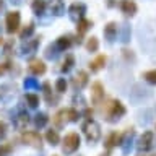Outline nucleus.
Returning a JSON list of instances; mask_svg holds the SVG:
<instances>
[{
  "instance_id": "f257e3e1",
  "label": "nucleus",
  "mask_w": 156,
  "mask_h": 156,
  "mask_svg": "<svg viewBox=\"0 0 156 156\" xmlns=\"http://www.w3.org/2000/svg\"><path fill=\"white\" fill-rule=\"evenodd\" d=\"M102 114H104L107 122H115V120H119L120 117L125 114V106L122 104L120 101H117V99H109L104 104Z\"/></svg>"
},
{
  "instance_id": "f03ea898",
  "label": "nucleus",
  "mask_w": 156,
  "mask_h": 156,
  "mask_svg": "<svg viewBox=\"0 0 156 156\" xmlns=\"http://www.w3.org/2000/svg\"><path fill=\"white\" fill-rule=\"evenodd\" d=\"M83 133H85L86 140L90 141V143H96V141L101 138V127L96 120L88 119L85 124H83Z\"/></svg>"
},
{
  "instance_id": "7ed1b4c3",
  "label": "nucleus",
  "mask_w": 156,
  "mask_h": 156,
  "mask_svg": "<svg viewBox=\"0 0 156 156\" xmlns=\"http://www.w3.org/2000/svg\"><path fill=\"white\" fill-rule=\"evenodd\" d=\"M76 120H78V111H75V109H62L54 115V124L58 129L63 127L67 122H76Z\"/></svg>"
},
{
  "instance_id": "20e7f679",
  "label": "nucleus",
  "mask_w": 156,
  "mask_h": 156,
  "mask_svg": "<svg viewBox=\"0 0 156 156\" xmlns=\"http://www.w3.org/2000/svg\"><path fill=\"white\" fill-rule=\"evenodd\" d=\"M80 148V135L75 133V132H70V133L65 135V138L62 141V151L65 154H72Z\"/></svg>"
},
{
  "instance_id": "39448f33",
  "label": "nucleus",
  "mask_w": 156,
  "mask_h": 156,
  "mask_svg": "<svg viewBox=\"0 0 156 156\" xmlns=\"http://www.w3.org/2000/svg\"><path fill=\"white\" fill-rule=\"evenodd\" d=\"M20 23H21V16H20V12H10L5 18V29L7 33L13 34L20 29Z\"/></svg>"
},
{
  "instance_id": "423d86ee",
  "label": "nucleus",
  "mask_w": 156,
  "mask_h": 156,
  "mask_svg": "<svg viewBox=\"0 0 156 156\" xmlns=\"http://www.w3.org/2000/svg\"><path fill=\"white\" fill-rule=\"evenodd\" d=\"M21 141L24 145L28 146H33V148H41L42 146V138L41 135H39V132H24V133L21 135Z\"/></svg>"
},
{
  "instance_id": "0eeeda50",
  "label": "nucleus",
  "mask_w": 156,
  "mask_h": 156,
  "mask_svg": "<svg viewBox=\"0 0 156 156\" xmlns=\"http://www.w3.org/2000/svg\"><path fill=\"white\" fill-rule=\"evenodd\" d=\"M68 13H70V18L73 20L75 23H78L81 18H85V13H86V5L81 3V2H75L70 5L68 8Z\"/></svg>"
},
{
  "instance_id": "6e6552de",
  "label": "nucleus",
  "mask_w": 156,
  "mask_h": 156,
  "mask_svg": "<svg viewBox=\"0 0 156 156\" xmlns=\"http://www.w3.org/2000/svg\"><path fill=\"white\" fill-rule=\"evenodd\" d=\"M153 140H154L153 132H145V133L140 136L138 143H136V150H138L140 153H145V151L151 150L153 148Z\"/></svg>"
},
{
  "instance_id": "1a4fd4ad",
  "label": "nucleus",
  "mask_w": 156,
  "mask_h": 156,
  "mask_svg": "<svg viewBox=\"0 0 156 156\" xmlns=\"http://www.w3.org/2000/svg\"><path fill=\"white\" fill-rule=\"evenodd\" d=\"M104 101V86L99 81H94L91 86V102L94 106H99Z\"/></svg>"
},
{
  "instance_id": "9d476101",
  "label": "nucleus",
  "mask_w": 156,
  "mask_h": 156,
  "mask_svg": "<svg viewBox=\"0 0 156 156\" xmlns=\"http://www.w3.org/2000/svg\"><path fill=\"white\" fill-rule=\"evenodd\" d=\"M133 135H135L133 129H129V130H125L124 136H120L119 145H120V148H122V151H124L125 154L129 153L130 148H132V141H133Z\"/></svg>"
},
{
  "instance_id": "9b49d317",
  "label": "nucleus",
  "mask_w": 156,
  "mask_h": 156,
  "mask_svg": "<svg viewBox=\"0 0 156 156\" xmlns=\"http://www.w3.org/2000/svg\"><path fill=\"white\" fill-rule=\"evenodd\" d=\"M91 26H93V23L90 21V20H86V18H81L80 21L76 23V42H78V44L83 41V39H81L83 34H85Z\"/></svg>"
},
{
  "instance_id": "f8f14e48",
  "label": "nucleus",
  "mask_w": 156,
  "mask_h": 156,
  "mask_svg": "<svg viewBox=\"0 0 156 156\" xmlns=\"http://www.w3.org/2000/svg\"><path fill=\"white\" fill-rule=\"evenodd\" d=\"M28 70L31 72L33 75H44V73H46V63L42 60H39V58H34V60L29 62Z\"/></svg>"
},
{
  "instance_id": "ddd939ff",
  "label": "nucleus",
  "mask_w": 156,
  "mask_h": 156,
  "mask_svg": "<svg viewBox=\"0 0 156 156\" xmlns=\"http://www.w3.org/2000/svg\"><path fill=\"white\" fill-rule=\"evenodd\" d=\"M41 42V37H36V39H26V42L23 44L21 51H23V55H28V54H34L36 49Z\"/></svg>"
},
{
  "instance_id": "4468645a",
  "label": "nucleus",
  "mask_w": 156,
  "mask_h": 156,
  "mask_svg": "<svg viewBox=\"0 0 156 156\" xmlns=\"http://www.w3.org/2000/svg\"><path fill=\"white\" fill-rule=\"evenodd\" d=\"M49 10H51L52 15L60 16L65 12V3H63V0H51L49 2Z\"/></svg>"
},
{
  "instance_id": "2eb2a0df",
  "label": "nucleus",
  "mask_w": 156,
  "mask_h": 156,
  "mask_svg": "<svg viewBox=\"0 0 156 156\" xmlns=\"http://www.w3.org/2000/svg\"><path fill=\"white\" fill-rule=\"evenodd\" d=\"M120 10L124 12V15L127 16H133L136 13V3L133 0H122L120 2Z\"/></svg>"
},
{
  "instance_id": "dca6fc26",
  "label": "nucleus",
  "mask_w": 156,
  "mask_h": 156,
  "mask_svg": "<svg viewBox=\"0 0 156 156\" xmlns=\"http://www.w3.org/2000/svg\"><path fill=\"white\" fill-rule=\"evenodd\" d=\"M70 46H72L70 36H60L55 41V44H54V47H55L57 52H65L67 49H70Z\"/></svg>"
},
{
  "instance_id": "f3484780",
  "label": "nucleus",
  "mask_w": 156,
  "mask_h": 156,
  "mask_svg": "<svg viewBox=\"0 0 156 156\" xmlns=\"http://www.w3.org/2000/svg\"><path fill=\"white\" fill-rule=\"evenodd\" d=\"M86 85H88V73L80 70L75 75V78H73V86H75L76 90H83Z\"/></svg>"
},
{
  "instance_id": "a211bd4d",
  "label": "nucleus",
  "mask_w": 156,
  "mask_h": 156,
  "mask_svg": "<svg viewBox=\"0 0 156 156\" xmlns=\"http://www.w3.org/2000/svg\"><path fill=\"white\" fill-rule=\"evenodd\" d=\"M117 23H114V21H111V23H107L106 26H104V36H106V39L109 42H112L115 39V36H117Z\"/></svg>"
},
{
  "instance_id": "6ab92c4d",
  "label": "nucleus",
  "mask_w": 156,
  "mask_h": 156,
  "mask_svg": "<svg viewBox=\"0 0 156 156\" xmlns=\"http://www.w3.org/2000/svg\"><path fill=\"white\" fill-rule=\"evenodd\" d=\"M28 124H29V115H28V112H20V114L15 117V127H16L18 130L26 129Z\"/></svg>"
},
{
  "instance_id": "aec40b11",
  "label": "nucleus",
  "mask_w": 156,
  "mask_h": 156,
  "mask_svg": "<svg viewBox=\"0 0 156 156\" xmlns=\"http://www.w3.org/2000/svg\"><path fill=\"white\" fill-rule=\"evenodd\" d=\"M44 98H46V101L49 102L51 106H55L58 102V98L57 96H52V91H51V85L49 83H44Z\"/></svg>"
},
{
  "instance_id": "412c9836",
  "label": "nucleus",
  "mask_w": 156,
  "mask_h": 156,
  "mask_svg": "<svg viewBox=\"0 0 156 156\" xmlns=\"http://www.w3.org/2000/svg\"><path fill=\"white\" fill-rule=\"evenodd\" d=\"M104 65H106V55H98L94 60L90 63V68H91V72L96 73V72H99Z\"/></svg>"
},
{
  "instance_id": "4be33fe9",
  "label": "nucleus",
  "mask_w": 156,
  "mask_h": 156,
  "mask_svg": "<svg viewBox=\"0 0 156 156\" xmlns=\"http://www.w3.org/2000/svg\"><path fill=\"white\" fill-rule=\"evenodd\" d=\"M119 141H120V135L117 133V132H112V133H109V136L106 138V148L112 150L115 145H119Z\"/></svg>"
},
{
  "instance_id": "5701e85b",
  "label": "nucleus",
  "mask_w": 156,
  "mask_h": 156,
  "mask_svg": "<svg viewBox=\"0 0 156 156\" xmlns=\"http://www.w3.org/2000/svg\"><path fill=\"white\" fill-rule=\"evenodd\" d=\"M46 140L51 143L52 146H55V145H58L60 143V136H58V132L57 130H47L46 132Z\"/></svg>"
},
{
  "instance_id": "b1692460",
  "label": "nucleus",
  "mask_w": 156,
  "mask_h": 156,
  "mask_svg": "<svg viewBox=\"0 0 156 156\" xmlns=\"http://www.w3.org/2000/svg\"><path fill=\"white\" fill-rule=\"evenodd\" d=\"M46 7L47 5H46L44 0H33V3H31V8L36 15H42L44 12H46Z\"/></svg>"
},
{
  "instance_id": "393cba45",
  "label": "nucleus",
  "mask_w": 156,
  "mask_h": 156,
  "mask_svg": "<svg viewBox=\"0 0 156 156\" xmlns=\"http://www.w3.org/2000/svg\"><path fill=\"white\" fill-rule=\"evenodd\" d=\"M47 120H49V117L44 114V112H39V114L34 117V125H36L37 129H42V127H46Z\"/></svg>"
},
{
  "instance_id": "a878e982",
  "label": "nucleus",
  "mask_w": 156,
  "mask_h": 156,
  "mask_svg": "<svg viewBox=\"0 0 156 156\" xmlns=\"http://www.w3.org/2000/svg\"><path fill=\"white\" fill-rule=\"evenodd\" d=\"M73 65H75V58H73V55H67L65 60H63V63H62V67H60V70L63 73H67V72L72 70Z\"/></svg>"
},
{
  "instance_id": "bb28decb",
  "label": "nucleus",
  "mask_w": 156,
  "mask_h": 156,
  "mask_svg": "<svg viewBox=\"0 0 156 156\" xmlns=\"http://www.w3.org/2000/svg\"><path fill=\"white\" fill-rule=\"evenodd\" d=\"M86 49H88V52H96L98 49H99V41H98V37L91 36L90 39H88V42H86Z\"/></svg>"
},
{
  "instance_id": "cd10ccee",
  "label": "nucleus",
  "mask_w": 156,
  "mask_h": 156,
  "mask_svg": "<svg viewBox=\"0 0 156 156\" xmlns=\"http://www.w3.org/2000/svg\"><path fill=\"white\" fill-rule=\"evenodd\" d=\"M23 85H24V88H26V91L39 88V83H37L36 78H24V83H23Z\"/></svg>"
},
{
  "instance_id": "c85d7f7f",
  "label": "nucleus",
  "mask_w": 156,
  "mask_h": 156,
  "mask_svg": "<svg viewBox=\"0 0 156 156\" xmlns=\"http://www.w3.org/2000/svg\"><path fill=\"white\" fill-rule=\"evenodd\" d=\"M120 41H122V42H129V41H130V26H129V24H124V26H122Z\"/></svg>"
},
{
  "instance_id": "c756f323",
  "label": "nucleus",
  "mask_w": 156,
  "mask_h": 156,
  "mask_svg": "<svg viewBox=\"0 0 156 156\" xmlns=\"http://www.w3.org/2000/svg\"><path fill=\"white\" fill-rule=\"evenodd\" d=\"M26 102L29 104V107H37L39 106V98L33 93H28L26 94Z\"/></svg>"
},
{
  "instance_id": "7c9ffc66",
  "label": "nucleus",
  "mask_w": 156,
  "mask_h": 156,
  "mask_svg": "<svg viewBox=\"0 0 156 156\" xmlns=\"http://www.w3.org/2000/svg\"><path fill=\"white\" fill-rule=\"evenodd\" d=\"M33 33H34V24H33V23H29L28 26L24 28L21 33H20V36H21V39H28V37L31 36Z\"/></svg>"
},
{
  "instance_id": "2f4dec72",
  "label": "nucleus",
  "mask_w": 156,
  "mask_h": 156,
  "mask_svg": "<svg viewBox=\"0 0 156 156\" xmlns=\"http://www.w3.org/2000/svg\"><path fill=\"white\" fill-rule=\"evenodd\" d=\"M143 78L148 83H151V85H156V70H150V72L143 73Z\"/></svg>"
},
{
  "instance_id": "473e14b6",
  "label": "nucleus",
  "mask_w": 156,
  "mask_h": 156,
  "mask_svg": "<svg viewBox=\"0 0 156 156\" xmlns=\"http://www.w3.org/2000/svg\"><path fill=\"white\" fill-rule=\"evenodd\" d=\"M55 90L57 93H63L67 90V81H65V78H58V80L55 81Z\"/></svg>"
},
{
  "instance_id": "72a5a7b5",
  "label": "nucleus",
  "mask_w": 156,
  "mask_h": 156,
  "mask_svg": "<svg viewBox=\"0 0 156 156\" xmlns=\"http://www.w3.org/2000/svg\"><path fill=\"white\" fill-rule=\"evenodd\" d=\"M12 145L10 143H2L0 145V156H8L10 153H12Z\"/></svg>"
},
{
  "instance_id": "f704fd0d",
  "label": "nucleus",
  "mask_w": 156,
  "mask_h": 156,
  "mask_svg": "<svg viewBox=\"0 0 156 156\" xmlns=\"http://www.w3.org/2000/svg\"><path fill=\"white\" fill-rule=\"evenodd\" d=\"M10 67H12V62H3V63H0V76L2 75H5L8 70H10Z\"/></svg>"
},
{
  "instance_id": "c9c22d12",
  "label": "nucleus",
  "mask_w": 156,
  "mask_h": 156,
  "mask_svg": "<svg viewBox=\"0 0 156 156\" xmlns=\"http://www.w3.org/2000/svg\"><path fill=\"white\" fill-rule=\"evenodd\" d=\"M5 136H7V124L0 120V140L5 138Z\"/></svg>"
},
{
  "instance_id": "e433bc0d",
  "label": "nucleus",
  "mask_w": 156,
  "mask_h": 156,
  "mask_svg": "<svg viewBox=\"0 0 156 156\" xmlns=\"http://www.w3.org/2000/svg\"><path fill=\"white\" fill-rule=\"evenodd\" d=\"M85 115L88 117V119H91V117H93V111H91V109H86V111H85Z\"/></svg>"
},
{
  "instance_id": "4c0bfd02",
  "label": "nucleus",
  "mask_w": 156,
  "mask_h": 156,
  "mask_svg": "<svg viewBox=\"0 0 156 156\" xmlns=\"http://www.w3.org/2000/svg\"><path fill=\"white\" fill-rule=\"evenodd\" d=\"M3 8H5V2H3V0H0V12H3Z\"/></svg>"
},
{
  "instance_id": "58836bf2",
  "label": "nucleus",
  "mask_w": 156,
  "mask_h": 156,
  "mask_svg": "<svg viewBox=\"0 0 156 156\" xmlns=\"http://www.w3.org/2000/svg\"><path fill=\"white\" fill-rule=\"evenodd\" d=\"M151 156H156V154H151Z\"/></svg>"
},
{
  "instance_id": "ea45409f",
  "label": "nucleus",
  "mask_w": 156,
  "mask_h": 156,
  "mask_svg": "<svg viewBox=\"0 0 156 156\" xmlns=\"http://www.w3.org/2000/svg\"><path fill=\"white\" fill-rule=\"evenodd\" d=\"M102 156H107V154H102Z\"/></svg>"
}]
</instances>
